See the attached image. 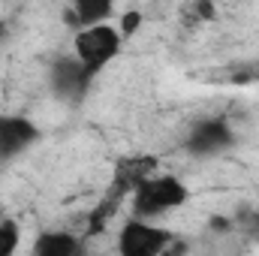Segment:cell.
<instances>
[{
    "mask_svg": "<svg viewBox=\"0 0 259 256\" xmlns=\"http://www.w3.org/2000/svg\"><path fill=\"white\" fill-rule=\"evenodd\" d=\"M21 247V226L12 217L0 220V256H12Z\"/></svg>",
    "mask_w": 259,
    "mask_h": 256,
    "instance_id": "obj_11",
    "label": "cell"
},
{
    "mask_svg": "<svg viewBox=\"0 0 259 256\" xmlns=\"http://www.w3.org/2000/svg\"><path fill=\"white\" fill-rule=\"evenodd\" d=\"M151 172H157V157H151V154H136V157H124V160H118V166H115V178H112V196L115 199H127L130 190L142 181V178H148Z\"/></svg>",
    "mask_w": 259,
    "mask_h": 256,
    "instance_id": "obj_7",
    "label": "cell"
},
{
    "mask_svg": "<svg viewBox=\"0 0 259 256\" xmlns=\"http://www.w3.org/2000/svg\"><path fill=\"white\" fill-rule=\"evenodd\" d=\"M121 49H124V36L112 21L91 24V27H81L72 33V55L97 75L112 61H118Z\"/></svg>",
    "mask_w": 259,
    "mask_h": 256,
    "instance_id": "obj_2",
    "label": "cell"
},
{
    "mask_svg": "<svg viewBox=\"0 0 259 256\" xmlns=\"http://www.w3.org/2000/svg\"><path fill=\"white\" fill-rule=\"evenodd\" d=\"M112 15H115V0H69L64 21L72 30H81L91 24H103Z\"/></svg>",
    "mask_w": 259,
    "mask_h": 256,
    "instance_id": "obj_8",
    "label": "cell"
},
{
    "mask_svg": "<svg viewBox=\"0 0 259 256\" xmlns=\"http://www.w3.org/2000/svg\"><path fill=\"white\" fill-rule=\"evenodd\" d=\"M42 139V130L27 115H0V160L9 163L30 151Z\"/></svg>",
    "mask_w": 259,
    "mask_h": 256,
    "instance_id": "obj_6",
    "label": "cell"
},
{
    "mask_svg": "<svg viewBox=\"0 0 259 256\" xmlns=\"http://www.w3.org/2000/svg\"><path fill=\"white\" fill-rule=\"evenodd\" d=\"M178 15H181L184 27H202L217 18V6H214V0H187Z\"/></svg>",
    "mask_w": 259,
    "mask_h": 256,
    "instance_id": "obj_10",
    "label": "cell"
},
{
    "mask_svg": "<svg viewBox=\"0 0 259 256\" xmlns=\"http://www.w3.org/2000/svg\"><path fill=\"white\" fill-rule=\"evenodd\" d=\"M169 247H172V232L145 217H130L118 232L121 256H157L166 253Z\"/></svg>",
    "mask_w": 259,
    "mask_h": 256,
    "instance_id": "obj_3",
    "label": "cell"
},
{
    "mask_svg": "<svg viewBox=\"0 0 259 256\" xmlns=\"http://www.w3.org/2000/svg\"><path fill=\"white\" fill-rule=\"evenodd\" d=\"M142 21H145V15H142L139 9H133V12H124V15H121V24H118L121 36H124V39H133V36L139 33Z\"/></svg>",
    "mask_w": 259,
    "mask_h": 256,
    "instance_id": "obj_12",
    "label": "cell"
},
{
    "mask_svg": "<svg viewBox=\"0 0 259 256\" xmlns=\"http://www.w3.org/2000/svg\"><path fill=\"white\" fill-rule=\"evenodd\" d=\"M130 214L133 217H145V220H157L169 211H178L190 202V187L169 172H151L148 178H142L133 190H130Z\"/></svg>",
    "mask_w": 259,
    "mask_h": 256,
    "instance_id": "obj_1",
    "label": "cell"
},
{
    "mask_svg": "<svg viewBox=\"0 0 259 256\" xmlns=\"http://www.w3.org/2000/svg\"><path fill=\"white\" fill-rule=\"evenodd\" d=\"M94 78H97V72L88 69L75 55H64V58H58L55 64L49 66V84H52V91L64 103H72V106H78L88 97Z\"/></svg>",
    "mask_w": 259,
    "mask_h": 256,
    "instance_id": "obj_5",
    "label": "cell"
},
{
    "mask_svg": "<svg viewBox=\"0 0 259 256\" xmlns=\"http://www.w3.org/2000/svg\"><path fill=\"white\" fill-rule=\"evenodd\" d=\"M232 145H235V133H232V124L226 118H202L184 136V151L196 160L220 157Z\"/></svg>",
    "mask_w": 259,
    "mask_h": 256,
    "instance_id": "obj_4",
    "label": "cell"
},
{
    "mask_svg": "<svg viewBox=\"0 0 259 256\" xmlns=\"http://www.w3.org/2000/svg\"><path fill=\"white\" fill-rule=\"evenodd\" d=\"M81 250H84V244L72 232H39L36 241H33L36 256H75Z\"/></svg>",
    "mask_w": 259,
    "mask_h": 256,
    "instance_id": "obj_9",
    "label": "cell"
}]
</instances>
